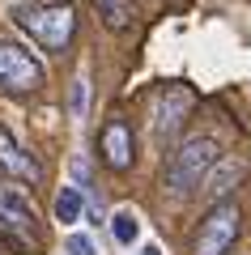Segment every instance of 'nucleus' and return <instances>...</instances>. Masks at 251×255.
Returning <instances> with one entry per match:
<instances>
[{
  "label": "nucleus",
  "mask_w": 251,
  "mask_h": 255,
  "mask_svg": "<svg viewBox=\"0 0 251 255\" xmlns=\"http://www.w3.org/2000/svg\"><path fill=\"white\" fill-rule=\"evenodd\" d=\"M222 162V145H217L213 136H188L179 140V145L171 149V157H166V170H162V183H166V191L171 196H192L196 187H205L209 170Z\"/></svg>",
  "instance_id": "f257e3e1"
},
{
  "label": "nucleus",
  "mask_w": 251,
  "mask_h": 255,
  "mask_svg": "<svg viewBox=\"0 0 251 255\" xmlns=\"http://www.w3.org/2000/svg\"><path fill=\"white\" fill-rule=\"evenodd\" d=\"M13 17L38 38V47L47 51H68L72 34H77V9H72L68 0H47V4H17Z\"/></svg>",
  "instance_id": "f03ea898"
},
{
  "label": "nucleus",
  "mask_w": 251,
  "mask_h": 255,
  "mask_svg": "<svg viewBox=\"0 0 251 255\" xmlns=\"http://www.w3.org/2000/svg\"><path fill=\"white\" fill-rule=\"evenodd\" d=\"M243 234V209L234 200H222L200 217L196 238H192V255H226Z\"/></svg>",
  "instance_id": "7ed1b4c3"
},
{
  "label": "nucleus",
  "mask_w": 251,
  "mask_h": 255,
  "mask_svg": "<svg viewBox=\"0 0 251 255\" xmlns=\"http://www.w3.org/2000/svg\"><path fill=\"white\" fill-rule=\"evenodd\" d=\"M34 226H38V213L30 204L26 187L17 183H0V234L9 243H34Z\"/></svg>",
  "instance_id": "20e7f679"
},
{
  "label": "nucleus",
  "mask_w": 251,
  "mask_h": 255,
  "mask_svg": "<svg viewBox=\"0 0 251 255\" xmlns=\"http://www.w3.org/2000/svg\"><path fill=\"white\" fill-rule=\"evenodd\" d=\"M38 85H43V64L30 51H21L17 43H4V38H0V90L30 94V90H38Z\"/></svg>",
  "instance_id": "39448f33"
},
{
  "label": "nucleus",
  "mask_w": 251,
  "mask_h": 255,
  "mask_svg": "<svg viewBox=\"0 0 251 255\" xmlns=\"http://www.w3.org/2000/svg\"><path fill=\"white\" fill-rule=\"evenodd\" d=\"M98 153H102V162H107L111 170H119V174L136 162V140H132V124H128V119L111 115L107 124H102V132H98Z\"/></svg>",
  "instance_id": "423d86ee"
},
{
  "label": "nucleus",
  "mask_w": 251,
  "mask_h": 255,
  "mask_svg": "<svg viewBox=\"0 0 251 255\" xmlns=\"http://www.w3.org/2000/svg\"><path fill=\"white\" fill-rule=\"evenodd\" d=\"M192 102H196L192 85H162L158 94V136L162 140H171L183 128V119L192 115Z\"/></svg>",
  "instance_id": "0eeeda50"
},
{
  "label": "nucleus",
  "mask_w": 251,
  "mask_h": 255,
  "mask_svg": "<svg viewBox=\"0 0 251 255\" xmlns=\"http://www.w3.org/2000/svg\"><path fill=\"white\" fill-rule=\"evenodd\" d=\"M0 170L13 174V183H38V179H43V166L13 140L9 128H0Z\"/></svg>",
  "instance_id": "6e6552de"
},
{
  "label": "nucleus",
  "mask_w": 251,
  "mask_h": 255,
  "mask_svg": "<svg viewBox=\"0 0 251 255\" xmlns=\"http://www.w3.org/2000/svg\"><path fill=\"white\" fill-rule=\"evenodd\" d=\"M81 217H85V191L81 187H60V196H55V221L60 226H77Z\"/></svg>",
  "instance_id": "1a4fd4ad"
},
{
  "label": "nucleus",
  "mask_w": 251,
  "mask_h": 255,
  "mask_svg": "<svg viewBox=\"0 0 251 255\" xmlns=\"http://www.w3.org/2000/svg\"><path fill=\"white\" fill-rule=\"evenodd\" d=\"M94 13L102 17L107 30H128L132 26V0H94Z\"/></svg>",
  "instance_id": "9d476101"
},
{
  "label": "nucleus",
  "mask_w": 251,
  "mask_h": 255,
  "mask_svg": "<svg viewBox=\"0 0 251 255\" xmlns=\"http://www.w3.org/2000/svg\"><path fill=\"white\" fill-rule=\"evenodd\" d=\"M90 111V81L85 77H72V90H68V115L72 119H85Z\"/></svg>",
  "instance_id": "9b49d317"
},
{
  "label": "nucleus",
  "mask_w": 251,
  "mask_h": 255,
  "mask_svg": "<svg viewBox=\"0 0 251 255\" xmlns=\"http://www.w3.org/2000/svg\"><path fill=\"white\" fill-rule=\"evenodd\" d=\"M111 234H115L119 247H132V243H136V217H132L128 209H119L115 217H111Z\"/></svg>",
  "instance_id": "f8f14e48"
},
{
  "label": "nucleus",
  "mask_w": 251,
  "mask_h": 255,
  "mask_svg": "<svg viewBox=\"0 0 251 255\" xmlns=\"http://www.w3.org/2000/svg\"><path fill=\"white\" fill-rule=\"evenodd\" d=\"M68 255H94V243L85 234H72L68 238Z\"/></svg>",
  "instance_id": "ddd939ff"
},
{
  "label": "nucleus",
  "mask_w": 251,
  "mask_h": 255,
  "mask_svg": "<svg viewBox=\"0 0 251 255\" xmlns=\"http://www.w3.org/2000/svg\"><path fill=\"white\" fill-rule=\"evenodd\" d=\"M72 174H77V179L90 187V162H85V157H72Z\"/></svg>",
  "instance_id": "4468645a"
},
{
  "label": "nucleus",
  "mask_w": 251,
  "mask_h": 255,
  "mask_svg": "<svg viewBox=\"0 0 251 255\" xmlns=\"http://www.w3.org/2000/svg\"><path fill=\"white\" fill-rule=\"evenodd\" d=\"M145 255H162V251H158V247H145Z\"/></svg>",
  "instance_id": "2eb2a0df"
}]
</instances>
